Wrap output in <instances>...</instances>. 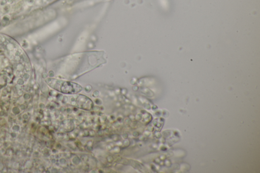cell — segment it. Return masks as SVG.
I'll use <instances>...</instances> for the list:
<instances>
[{
  "mask_svg": "<svg viewBox=\"0 0 260 173\" xmlns=\"http://www.w3.org/2000/svg\"><path fill=\"white\" fill-rule=\"evenodd\" d=\"M56 88L65 94H77L81 91L82 88L79 84L70 81L56 80Z\"/></svg>",
  "mask_w": 260,
  "mask_h": 173,
  "instance_id": "cell-1",
  "label": "cell"
}]
</instances>
